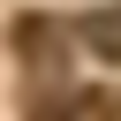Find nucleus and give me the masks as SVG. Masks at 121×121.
I'll return each instance as SVG.
<instances>
[{"label":"nucleus","instance_id":"1","mask_svg":"<svg viewBox=\"0 0 121 121\" xmlns=\"http://www.w3.org/2000/svg\"><path fill=\"white\" fill-rule=\"evenodd\" d=\"M83 38H91L106 60H121V15H91V23H83Z\"/></svg>","mask_w":121,"mask_h":121}]
</instances>
